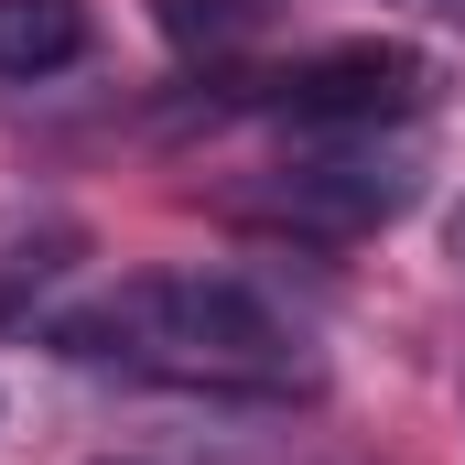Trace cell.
I'll list each match as a JSON object with an SVG mask.
<instances>
[{"label":"cell","mask_w":465,"mask_h":465,"mask_svg":"<svg viewBox=\"0 0 465 465\" xmlns=\"http://www.w3.org/2000/svg\"><path fill=\"white\" fill-rule=\"evenodd\" d=\"M54 347L87 368H141V379H184V390H303L314 357L303 325L238 282V271H141L109 303L65 314Z\"/></svg>","instance_id":"cell-1"},{"label":"cell","mask_w":465,"mask_h":465,"mask_svg":"<svg viewBox=\"0 0 465 465\" xmlns=\"http://www.w3.org/2000/svg\"><path fill=\"white\" fill-rule=\"evenodd\" d=\"M411 184H422V163L401 141H379V130H314V152H292L249 206L271 228H292V238H368V228H390L411 206Z\"/></svg>","instance_id":"cell-2"},{"label":"cell","mask_w":465,"mask_h":465,"mask_svg":"<svg viewBox=\"0 0 465 465\" xmlns=\"http://www.w3.org/2000/svg\"><path fill=\"white\" fill-rule=\"evenodd\" d=\"M422 98H433V65L411 44H390V33L325 44V54H303V65L271 76V109L292 119V130H390V119H411Z\"/></svg>","instance_id":"cell-3"},{"label":"cell","mask_w":465,"mask_h":465,"mask_svg":"<svg viewBox=\"0 0 465 465\" xmlns=\"http://www.w3.org/2000/svg\"><path fill=\"white\" fill-rule=\"evenodd\" d=\"M87 54V11L76 0H0V76L33 87V76H65Z\"/></svg>","instance_id":"cell-4"},{"label":"cell","mask_w":465,"mask_h":465,"mask_svg":"<svg viewBox=\"0 0 465 465\" xmlns=\"http://www.w3.org/2000/svg\"><path fill=\"white\" fill-rule=\"evenodd\" d=\"M152 22H163L184 54H228V44H249V33L271 22V0H152Z\"/></svg>","instance_id":"cell-5"},{"label":"cell","mask_w":465,"mask_h":465,"mask_svg":"<svg viewBox=\"0 0 465 465\" xmlns=\"http://www.w3.org/2000/svg\"><path fill=\"white\" fill-rule=\"evenodd\" d=\"M65 260H76V228H33V238H11V249H0V314L22 303V282L44 292V282H54Z\"/></svg>","instance_id":"cell-6"}]
</instances>
